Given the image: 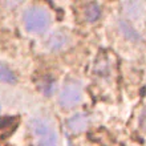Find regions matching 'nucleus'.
<instances>
[{
    "mask_svg": "<svg viewBox=\"0 0 146 146\" xmlns=\"http://www.w3.org/2000/svg\"><path fill=\"white\" fill-rule=\"evenodd\" d=\"M50 24L49 12L41 7H32L24 13V25L29 33H42Z\"/></svg>",
    "mask_w": 146,
    "mask_h": 146,
    "instance_id": "f257e3e1",
    "label": "nucleus"
},
{
    "mask_svg": "<svg viewBox=\"0 0 146 146\" xmlns=\"http://www.w3.org/2000/svg\"><path fill=\"white\" fill-rule=\"evenodd\" d=\"M81 97H82V92H81L80 85L76 82H68L62 88L58 101L62 108H72L80 102Z\"/></svg>",
    "mask_w": 146,
    "mask_h": 146,
    "instance_id": "f03ea898",
    "label": "nucleus"
},
{
    "mask_svg": "<svg viewBox=\"0 0 146 146\" xmlns=\"http://www.w3.org/2000/svg\"><path fill=\"white\" fill-rule=\"evenodd\" d=\"M86 126H88V115L86 114L78 113L68 119V127L73 133H81L86 129Z\"/></svg>",
    "mask_w": 146,
    "mask_h": 146,
    "instance_id": "7ed1b4c3",
    "label": "nucleus"
},
{
    "mask_svg": "<svg viewBox=\"0 0 146 146\" xmlns=\"http://www.w3.org/2000/svg\"><path fill=\"white\" fill-rule=\"evenodd\" d=\"M66 41H68V36L65 33H62L61 31H57V32H53L49 36L46 45H48V48L50 50H57V49H61L62 46L66 44Z\"/></svg>",
    "mask_w": 146,
    "mask_h": 146,
    "instance_id": "20e7f679",
    "label": "nucleus"
},
{
    "mask_svg": "<svg viewBox=\"0 0 146 146\" xmlns=\"http://www.w3.org/2000/svg\"><path fill=\"white\" fill-rule=\"evenodd\" d=\"M100 5L97 3H89L86 4V7H85L84 9V16H85V19L88 20V21H96L98 17H100Z\"/></svg>",
    "mask_w": 146,
    "mask_h": 146,
    "instance_id": "39448f33",
    "label": "nucleus"
},
{
    "mask_svg": "<svg viewBox=\"0 0 146 146\" xmlns=\"http://www.w3.org/2000/svg\"><path fill=\"white\" fill-rule=\"evenodd\" d=\"M29 125H31V130L33 131L36 135H38L40 138L44 137L45 134H48L50 131L48 125H46L44 121H40V119H33V121H31Z\"/></svg>",
    "mask_w": 146,
    "mask_h": 146,
    "instance_id": "423d86ee",
    "label": "nucleus"
},
{
    "mask_svg": "<svg viewBox=\"0 0 146 146\" xmlns=\"http://www.w3.org/2000/svg\"><path fill=\"white\" fill-rule=\"evenodd\" d=\"M0 81L9 82V84L16 81V76L13 74V72L5 64H3V62H0Z\"/></svg>",
    "mask_w": 146,
    "mask_h": 146,
    "instance_id": "0eeeda50",
    "label": "nucleus"
},
{
    "mask_svg": "<svg viewBox=\"0 0 146 146\" xmlns=\"http://www.w3.org/2000/svg\"><path fill=\"white\" fill-rule=\"evenodd\" d=\"M37 146H57V134L54 131H49L40 138Z\"/></svg>",
    "mask_w": 146,
    "mask_h": 146,
    "instance_id": "6e6552de",
    "label": "nucleus"
},
{
    "mask_svg": "<svg viewBox=\"0 0 146 146\" xmlns=\"http://www.w3.org/2000/svg\"><path fill=\"white\" fill-rule=\"evenodd\" d=\"M119 27H121V31H122L123 33L127 36V37L130 38V40H138V38H139L138 33H137V32L131 28V25H129L126 21L121 20V21H119Z\"/></svg>",
    "mask_w": 146,
    "mask_h": 146,
    "instance_id": "1a4fd4ad",
    "label": "nucleus"
},
{
    "mask_svg": "<svg viewBox=\"0 0 146 146\" xmlns=\"http://www.w3.org/2000/svg\"><path fill=\"white\" fill-rule=\"evenodd\" d=\"M69 146H72V145H70V143H69Z\"/></svg>",
    "mask_w": 146,
    "mask_h": 146,
    "instance_id": "9d476101",
    "label": "nucleus"
}]
</instances>
